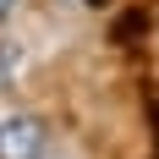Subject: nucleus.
I'll return each mask as SVG.
<instances>
[{
    "label": "nucleus",
    "mask_w": 159,
    "mask_h": 159,
    "mask_svg": "<svg viewBox=\"0 0 159 159\" xmlns=\"http://www.w3.org/2000/svg\"><path fill=\"white\" fill-rule=\"evenodd\" d=\"M0 159H44V121L39 115H6L0 121Z\"/></svg>",
    "instance_id": "f257e3e1"
},
{
    "label": "nucleus",
    "mask_w": 159,
    "mask_h": 159,
    "mask_svg": "<svg viewBox=\"0 0 159 159\" xmlns=\"http://www.w3.org/2000/svg\"><path fill=\"white\" fill-rule=\"evenodd\" d=\"M0 6H6V0H0Z\"/></svg>",
    "instance_id": "f03ea898"
}]
</instances>
